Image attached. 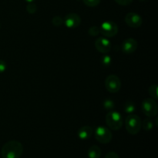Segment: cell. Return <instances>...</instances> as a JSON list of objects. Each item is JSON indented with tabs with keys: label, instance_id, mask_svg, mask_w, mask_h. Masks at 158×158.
<instances>
[{
	"label": "cell",
	"instance_id": "6da1fadb",
	"mask_svg": "<svg viewBox=\"0 0 158 158\" xmlns=\"http://www.w3.org/2000/svg\"><path fill=\"white\" fill-rule=\"evenodd\" d=\"M23 154V146L18 140H10L5 143L1 150L2 158H20Z\"/></svg>",
	"mask_w": 158,
	"mask_h": 158
},
{
	"label": "cell",
	"instance_id": "7a4b0ae2",
	"mask_svg": "<svg viewBox=\"0 0 158 158\" xmlns=\"http://www.w3.org/2000/svg\"><path fill=\"white\" fill-rule=\"evenodd\" d=\"M141 119L136 114H130L125 120L126 129L130 134L136 135L141 130Z\"/></svg>",
	"mask_w": 158,
	"mask_h": 158
},
{
	"label": "cell",
	"instance_id": "3957f363",
	"mask_svg": "<svg viewBox=\"0 0 158 158\" xmlns=\"http://www.w3.org/2000/svg\"><path fill=\"white\" fill-rule=\"evenodd\" d=\"M106 123L110 129L118 131L123 126V118L119 112L110 110L106 116Z\"/></svg>",
	"mask_w": 158,
	"mask_h": 158
},
{
	"label": "cell",
	"instance_id": "277c9868",
	"mask_svg": "<svg viewBox=\"0 0 158 158\" xmlns=\"http://www.w3.org/2000/svg\"><path fill=\"white\" fill-rule=\"evenodd\" d=\"M142 112L148 117H153L157 116L158 106L157 102L153 98H147L141 103Z\"/></svg>",
	"mask_w": 158,
	"mask_h": 158
},
{
	"label": "cell",
	"instance_id": "5b68a950",
	"mask_svg": "<svg viewBox=\"0 0 158 158\" xmlns=\"http://www.w3.org/2000/svg\"><path fill=\"white\" fill-rule=\"evenodd\" d=\"M95 138L99 143L106 144L112 140L113 134L109 128L103 126H99L95 130Z\"/></svg>",
	"mask_w": 158,
	"mask_h": 158
},
{
	"label": "cell",
	"instance_id": "8992f818",
	"mask_svg": "<svg viewBox=\"0 0 158 158\" xmlns=\"http://www.w3.org/2000/svg\"><path fill=\"white\" fill-rule=\"evenodd\" d=\"M105 87L108 92L112 94L119 92L121 88V82L120 78L114 74L109 75L105 80Z\"/></svg>",
	"mask_w": 158,
	"mask_h": 158
},
{
	"label": "cell",
	"instance_id": "52a82bcc",
	"mask_svg": "<svg viewBox=\"0 0 158 158\" xmlns=\"http://www.w3.org/2000/svg\"><path fill=\"white\" fill-rule=\"evenodd\" d=\"M100 34L104 37H114L118 32V26L115 23L111 21L103 22L100 27Z\"/></svg>",
	"mask_w": 158,
	"mask_h": 158
},
{
	"label": "cell",
	"instance_id": "ba28073f",
	"mask_svg": "<svg viewBox=\"0 0 158 158\" xmlns=\"http://www.w3.org/2000/svg\"><path fill=\"white\" fill-rule=\"evenodd\" d=\"M95 47L97 50L101 53L106 54L111 50L112 45L106 37H99L95 41Z\"/></svg>",
	"mask_w": 158,
	"mask_h": 158
},
{
	"label": "cell",
	"instance_id": "9c48e42d",
	"mask_svg": "<svg viewBox=\"0 0 158 158\" xmlns=\"http://www.w3.org/2000/svg\"><path fill=\"white\" fill-rule=\"evenodd\" d=\"M125 23L131 28H139L143 23V19L139 14L136 12H129L125 16Z\"/></svg>",
	"mask_w": 158,
	"mask_h": 158
},
{
	"label": "cell",
	"instance_id": "30bf717a",
	"mask_svg": "<svg viewBox=\"0 0 158 158\" xmlns=\"http://www.w3.org/2000/svg\"><path fill=\"white\" fill-rule=\"evenodd\" d=\"M81 23V18L76 13H69L63 19V24L69 29L78 27Z\"/></svg>",
	"mask_w": 158,
	"mask_h": 158
},
{
	"label": "cell",
	"instance_id": "8fae6325",
	"mask_svg": "<svg viewBox=\"0 0 158 158\" xmlns=\"http://www.w3.org/2000/svg\"><path fill=\"white\" fill-rule=\"evenodd\" d=\"M138 46V43L135 39L128 38L123 42L121 49L125 54H131L135 52Z\"/></svg>",
	"mask_w": 158,
	"mask_h": 158
},
{
	"label": "cell",
	"instance_id": "7c38bea8",
	"mask_svg": "<svg viewBox=\"0 0 158 158\" xmlns=\"http://www.w3.org/2000/svg\"><path fill=\"white\" fill-rule=\"evenodd\" d=\"M93 134V129L89 126H83L78 130L77 136L80 140H88Z\"/></svg>",
	"mask_w": 158,
	"mask_h": 158
},
{
	"label": "cell",
	"instance_id": "4fadbf2b",
	"mask_svg": "<svg viewBox=\"0 0 158 158\" xmlns=\"http://www.w3.org/2000/svg\"><path fill=\"white\" fill-rule=\"evenodd\" d=\"M87 156L89 158H100L101 156V149L97 145H93L88 150Z\"/></svg>",
	"mask_w": 158,
	"mask_h": 158
},
{
	"label": "cell",
	"instance_id": "5bb4252c",
	"mask_svg": "<svg viewBox=\"0 0 158 158\" xmlns=\"http://www.w3.org/2000/svg\"><path fill=\"white\" fill-rule=\"evenodd\" d=\"M154 127V121H153V120H151L150 117L145 119L141 124V127H143V130H145V131H148L153 130Z\"/></svg>",
	"mask_w": 158,
	"mask_h": 158
},
{
	"label": "cell",
	"instance_id": "9a60e30c",
	"mask_svg": "<svg viewBox=\"0 0 158 158\" xmlns=\"http://www.w3.org/2000/svg\"><path fill=\"white\" fill-rule=\"evenodd\" d=\"M148 93H149L150 96L151 98L154 100H157L158 99V87L157 84H153L148 89Z\"/></svg>",
	"mask_w": 158,
	"mask_h": 158
},
{
	"label": "cell",
	"instance_id": "2e32d148",
	"mask_svg": "<svg viewBox=\"0 0 158 158\" xmlns=\"http://www.w3.org/2000/svg\"><path fill=\"white\" fill-rule=\"evenodd\" d=\"M135 105H134V103L132 102H127L126 103L124 106V110L126 113H128V114H131V113L134 112L135 110Z\"/></svg>",
	"mask_w": 158,
	"mask_h": 158
},
{
	"label": "cell",
	"instance_id": "e0dca14e",
	"mask_svg": "<svg viewBox=\"0 0 158 158\" xmlns=\"http://www.w3.org/2000/svg\"><path fill=\"white\" fill-rule=\"evenodd\" d=\"M83 3L89 7H95L100 3L101 0H83Z\"/></svg>",
	"mask_w": 158,
	"mask_h": 158
},
{
	"label": "cell",
	"instance_id": "ac0fdd59",
	"mask_svg": "<svg viewBox=\"0 0 158 158\" xmlns=\"http://www.w3.org/2000/svg\"><path fill=\"white\" fill-rule=\"evenodd\" d=\"M102 60V65L105 67H108V66H110L111 64V62H112V59L110 56L108 55H105L102 57L101 59Z\"/></svg>",
	"mask_w": 158,
	"mask_h": 158
},
{
	"label": "cell",
	"instance_id": "d6986e66",
	"mask_svg": "<svg viewBox=\"0 0 158 158\" xmlns=\"http://www.w3.org/2000/svg\"><path fill=\"white\" fill-rule=\"evenodd\" d=\"M88 33L91 36H96V35H98L100 33V27L98 26H92L88 30Z\"/></svg>",
	"mask_w": 158,
	"mask_h": 158
},
{
	"label": "cell",
	"instance_id": "ffe728a7",
	"mask_svg": "<svg viewBox=\"0 0 158 158\" xmlns=\"http://www.w3.org/2000/svg\"><path fill=\"white\" fill-rule=\"evenodd\" d=\"M52 25L55 26H56V27H58V26H61L63 24V19L62 18L61 16H55L52 18Z\"/></svg>",
	"mask_w": 158,
	"mask_h": 158
},
{
	"label": "cell",
	"instance_id": "44dd1931",
	"mask_svg": "<svg viewBox=\"0 0 158 158\" xmlns=\"http://www.w3.org/2000/svg\"><path fill=\"white\" fill-rule=\"evenodd\" d=\"M26 11L30 14H34L37 11L36 5L34 4L33 2H29V4L26 6Z\"/></svg>",
	"mask_w": 158,
	"mask_h": 158
},
{
	"label": "cell",
	"instance_id": "7402d4cb",
	"mask_svg": "<svg viewBox=\"0 0 158 158\" xmlns=\"http://www.w3.org/2000/svg\"><path fill=\"white\" fill-rule=\"evenodd\" d=\"M103 107L107 110H111L114 108V103L111 100H106L103 103Z\"/></svg>",
	"mask_w": 158,
	"mask_h": 158
},
{
	"label": "cell",
	"instance_id": "603a6c76",
	"mask_svg": "<svg viewBox=\"0 0 158 158\" xmlns=\"http://www.w3.org/2000/svg\"><path fill=\"white\" fill-rule=\"evenodd\" d=\"M114 1H115L118 5L126 6H128V5L131 4L134 0H114Z\"/></svg>",
	"mask_w": 158,
	"mask_h": 158
},
{
	"label": "cell",
	"instance_id": "cb8c5ba5",
	"mask_svg": "<svg viewBox=\"0 0 158 158\" xmlns=\"http://www.w3.org/2000/svg\"><path fill=\"white\" fill-rule=\"evenodd\" d=\"M6 68H7V65L6 62L2 60H0V74L3 73L6 70Z\"/></svg>",
	"mask_w": 158,
	"mask_h": 158
},
{
	"label": "cell",
	"instance_id": "d4e9b609",
	"mask_svg": "<svg viewBox=\"0 0 158 158\" xmlns=\"http://www.w3.org/2000/svg\"><path fill=\"white\" fill-rule=\"evenodd\" d=\"M104 158H120V157H119V155L116 152H114V151H110V152L107 153V154H106Z\"/></svg>",
	"mask_w": 158,
	"mask_h": 158
},
{
	"label": "cell",
	"instance_id": "484cf974",
	"mask_svg": "<svg viewBox=\"0 0 158 158\" xmlns=\"http://www.w3.org/2000/svg\"><path fill=\"white\" fill-rule=\"evenodd\" d=\"M26 2H33L34 1H35V0H26Z\"/></svg>",
	"mask_w": 158,
	"mask_h": 158
},
{
	"label": "cell",
	"instance_id": "4316f807",
	"mask_svg": "<svg viewBox=\"0 0 158 158\" xmlns=\"http://www.w3.org/2000/svg\"><path fill=\"white\" fill-rule=\"evenodd\" d=\"M140 1H145V0H140Z\"/></svg>",
	"mask_w": 158,
	"mask_h": 158
},
{
	"label": "cell",
	"instance_id": "83f0119b",
	"mask_svg": "<svg viewBox=\"0 0 158 158\" xmlns=\"http://www.w3.org/2000/svg\"><path fill=\"white\" fill-rule=\"evenodd\" d=\"M0 27H1V24H0Z\"/></svg>",
	"mask_w": 158,
	"mask_h": 158
}]
</instances>
